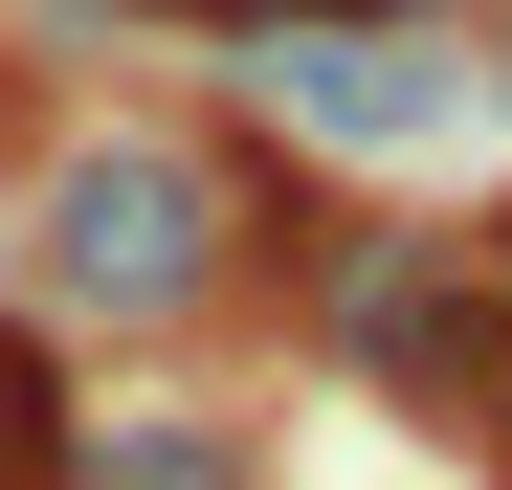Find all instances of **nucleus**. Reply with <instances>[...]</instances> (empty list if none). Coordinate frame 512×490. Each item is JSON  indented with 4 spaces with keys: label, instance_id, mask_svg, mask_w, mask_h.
Returning a JSON list of instances; mask_svg holds the SVG:
<instances>
[{
    "label": "nucleus",
    "instance_id": "nucleus-5",
    "mask_svg": "<svg viewBox=\"0 0 512 490\" xmlns=\"http://www.w3.org/2000/svg\"><path fill=\"white\" fill-rule=\"evenodd\" d=\"M201 23H245V0H201Z\"/></svg>",
    "mask_w": 512,
    "mask_h": 490
},
{
    "label": "nucleus",
    "instance_id": "nucleus-3",
    "mask_svg": "<svg viewBox=\"0 0 512 490\" xmlns=\"http://www.w3.org/2000/svg\"><path fill=\"white\" fill-rule=\"evenodd\" d=\"M67 490H268V446L223 424V401H90V446H67Z\"/></svg>",
    "mask_w": 512,
    "mask_h": 490
},
{
    "label": "nucleus",
    "instance_id": "nucleus-4",
    "mask_svg": "<svg viewBox=\"0 0 512 490\" xmlns=\"http://www.w3.org/2000/svg\"><path fill=\"white\" fill-rule=\"evenodd\" d=\"M67 446H90V401H67L45 312H0V490H67Z\"/></svg>",
    "mask_w": 512,
    "mask_h": 490
},
{
    "label": "nucleus",
    "instance_id": "nucleus-1",
    "mask_svg": "<svg viewBox=\"0 0 512 490\" xmlns=\"http://www.w3.org/2000/svg\"><path fill=\"white\" fill-rule=\"evenodd\" d=\"M268 290V179L201 134V112H90L45 134L23 179V312L45 335H223V312Z\"/></svg>",
    "mask_w": 512,
    "mask_h": 490
},
{
    "label": "nucleus",
    "instance_id": "nucleus-2",
    "mask_svg": "<svg viewBox=\"0 0 512 490\" xmlns=\"http://www.w3.org/2000/svg\"><path fill=\"white\" fill-rule=\"evenodd\" d=\"M312 357L423 446H512V223H312Z\"/></svg>",
    "mask_w": 512,
    "mask_h": 490
}]
</instances>
